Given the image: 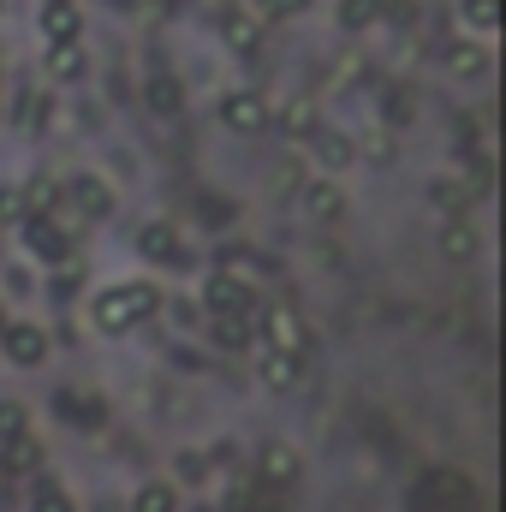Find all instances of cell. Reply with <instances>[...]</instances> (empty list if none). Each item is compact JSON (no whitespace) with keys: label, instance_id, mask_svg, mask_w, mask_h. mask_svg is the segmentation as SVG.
Returning <instances> with one entry per match:
<instances>
[{"label":"cell","instance_id":"6da1fadb","mask_svg":"<svg viewBox=\"0 0 506 512\" xmlns=\"http://www.w3.org/2000/svg\"><path fill=\"white\" fill-rule=\"evenodd\" d=\"M161 310V292L149 286V280H126V286H108L96 304H90V316H96V328L102 334H126L137 322H149Z\"/></svg>","mask_w":506,"mask_h":512},{"label":"cell","instance_id":"7a4b0ae2","mask_svg":"<svg viewBox=\"0 0 506 512\" xmlns=\"http://www.w3.org/2000/svg\"><path fill=\"white\" fill-rule=\"evenodd\" d=\"M262 340H268V352H286V358H304V352H310V328H304V316L286 310V304H274V310L262 316Z\"/></svg>","mask_w":506,"mask_h":512},{"label":"cell","instance_id":"3957f363","mask_svg":"<svg viewBox=\"0 0 506 512\" xmlns=\"http://www.w3.org/2000/svg\"><path fill=\"white\" fill-rule=\"evenodd\" d=\"M221 126L227 131H245V137H256V131L274 126V108L256 96V90H227L221 96Z\"/></svg>","mask_w":506,"mask_h":512},{"label":"cell","instance_id":"277c9868","mask_svg":"<svg viewBox=\"0 0 506 512\" xmlns=\"http://www.w3.org/2000/svg\"><path fill=\"white\" fill-rule=\"evenodd\" d=\"M203 304H209L215 316H251V310H256V292L245 286V280H233V274H209Z\"/></svg>","mask_w":506,"mask_h":512},{"label":"cell","instance_id":"5b68a950","mask_svg":"<svg viewBox=\"0 0 506 512\" xmlns=\"http://www.w3.org/2000/svg\"><path fill=\"white\" fill-rule=\"evenodd\" d=\"M137 256H149V262H161V268L191 262V256H185V239L173 233V221H149V227L137 233Z\"/></svg>","mask_w":506,"mask_h":512},{"label":"cell","instance_id":"8992f818","mask_svg":"<svg viewBox=\"0 0 506 512\" xmlns=\"http://www.w3.org/2000/svg\"><path fill=\"white\" fill-rule=\"evenodd\" d=\"M66 197H72V209H78L84 221H108V215H114V191H108L96 173H78V179L66 185Z\"/></svg>","mask_w":506,"mask_h":512},{"label":"cell","instance_id":"52a82bcc","mask_svg":"<svg viewBox=\"0 0 506 512\" xmlns=\"http://www.w3.org/2000/svg\"><path fill=\"white\" fill-rule=\"evenodd\" d=\"M0 346H6V358H12V364H24V370L48 358V334H42V328H30V322H6V328H0Z\"/></svg>","mask_w":506,"mask_h":512},{"label":"cell","instance_id":"ba28073f","mask_svg":"<svg viewBox=\"0 0 506 512\" xmlns=\"http://www.w3.org/2000/svg\"><path fill=\"white\" fill-rule=\"evenodd\" d=\"M298 483V453L292 447H262V489H292Z\"/></svg>","mask_w":506,"mask_h":512},{"label":"cell","instance_id":"9c48e42d","mask_svg":"<svg viewBox=\"0 0 506 512\" xmlns=\"http://www.w3.org/2000/svg\"><path fill=\"white\" fill-rule=\"evenodd\" d=\"M24 245H30L36 256H48V262H72L66 233H60V227H48V221H24Z\"/></svg>","mask_w":506,"mask_h":512},{"label":"cell","instance_id":"30bf717a","mask_svg":"<svg viewBox=\"0 0 506 512\" xmlns=\"http://www.w3.org/2000/svg\"><path fill=\"white\" fill-rule=\"evenodd\" d=\"M78 30H84V18H78V6H42V36H48L54 48H66V42H78Z\"/></svg>","mask_w":506,"mask_h":512},{"label":"cell","instance_id":"8fae6325","mask_svg":"<svg viewBox=\"0 0 506 512\" xmlns=\"http://www.w3.org/2000/svg\"><path fill=\"white\" fill-rule=\"evenodd\" d=\"M310 149H316V161H322V167H352V161H358V143H352V137H340V131H316V137H310Z\"/></svg>","mask_w":506,"mask_h":512},{"label":"cell","instance_id":"7c38bea8","mask_svg":"<svg viewBox=\"0 0 506 512\" xmlns=\"http://www.w3.org/2000/svg\"><path fill=\"white\" fill-rule=\"evenodd\" d=\"M42 465V447L30 441V435H18V441H6V453H0V477H30Z\"/></svg>","mask_w":506,"mask_h":512},{"label":"cell","instance_id":"4fadbf2b","mask_svg":"<svg viewBox=\"0 0 506 512\" xmlns=\"http://www.w3.org/2000/svg\"><path fill=\"white\" fill-rule=\"evenodd\" d=\"M221 30H227V42H233L239 54H251L256 42H262V18H256V12H227Z\"/></svg>","mask_w":506,"mask_h":512},{"label":"cell","instance_id":"5bb4252c","mask_svg":"<svg viewBox=\"0 0 506 512\" xmlns=\"http://www.w3.org/2000/svg\"><path fill=\"white\" fill-rule=\"evenodd\" d=\"M48 78H54V84H72V78H84V48H78V42H66V48H48Z\"/></svg>","mask_w":506,"mask_h":512},{"label":"cell","instance_id":"9a60e30c","mask_svg":"<svg viewBox=\"0 0 506 512\" xmlns=\"http://www.w3.org/2000/svg\"><path fill=\"white\" fill-rule=\"evenodd\" d=\"M54 399H60V417H66V423H84V429L102 423V405H96L90 393H72V387H66V393H54Z\"/></svg>","mask_w":506,"mask_h":512},{"label":"cell","instance_id":"2e32d148","mask_svg":"<svg viewBox=\"0 0 506 512\" xmlns=\"http://www.w3.org/2000/svg\"><path fill=\"white\" fill-rule=\"evenodd\" d=\"M280 126L292 131V137H304V143H310V137L322 131V120H316V102H310V96H298V102L280 114Z\"/></svg>","mask_w":506,"mask_h":512},{"label":"cell","instance_id":"e0dca14e","mask_svg":"<svg viewBox=\"0 0 506 512\" xmlns=\"http://www.w3.org/2000/svg\"><path fill=\"white\" fill-rule=\"evenodd\" d=\"M131 512H179V489H173V483H143L137 501H131Z\"/></svg>","mask_w":506,"mask_h":512},{"label":"cell","instance_id":"ac0fdd59","mask_svg":"<svg viewBox=\"0 0 506 512\" xmlns=\"http://www.w3.org/2000/svg\"><path fill=\"white\" fill-rule=\"evenodd\" d=\"M304 370V358H286V352H262V382L268 387H292Z\"/></svg>","mask_w":506,"mask_h":512},{"label":"cell","instance_id":"d6986e66","mask_svg":"<svg viewBox=\"0 0 506 512\" xmlns=\"http://www.w3.org/2000/svg\"><path fill=\"white\" fill-rule=\"evenodd\" d=\"M381 12H387V0H346L340 6V24L346 30H370V24H381Z\"/></svg>","mask_w":506,"mask_h":512},{"label":"cell","instance_id":"ffe728a7","mask_svg":"<svg viewBox=\"0 0 506 512\" xmlns=\"http://www.w3.org/2000/svg\"><path fill=\"white\" fill-rule=\"evenodd\" d=\"M304 209H310V215H322V221H334V215L346 209V197H340L334 185H310V191H304Z\"/></svg>","mask_w":506,"mask_h":512},{"label":"cell","instance_id":"44dd1931","mask_svg":"<svg viewBox=\"0 0 506 512\" xmlns=\"http://www.w3.org/2000/svg\"><path fill=\"white\" fill-rule=\"evenodd\" d=\"M215 346H227V352H239L245 340H251V328H245V316H215Z\"/></svg>","mask_w":506,"mask_h":512},{"label":"cell","instance_id":"7402d4cb","mask_svg":"<svg viewBox=\"0 0 506 512\" xmlns=\"http://www.w3.org/2000/svg\"><path fill=\"white\" fill-rule=\"evenodd\" d=\"M18 435H30V411L18 399H0V441H18Z\"/></svg>","mask_w":506,"mask_h":512},{"label":"cell","instance_id":"603a6c76","mask_svg":"<svg viewBox=\"0 0 506 512\" xmlns=\"http://www.w3.org/2000/svg\"><path fill=\"white\" fill-rule=\"evenodd\" d=\"M459 12H465L471 30H495L501 24V0H459Z\"/></svg>","mask_w":506,"mask_h":512},{"label":"cell","instance_id":"cb8c5ba5","mask_svg":"<svg viewBox=\"0 0 506 512\" xmlns=\"http://www.w3.org/2000/svg\"><path fill=\"white\" fill-rule=\"evenodd\" d=\"M483 66H489V60H483V48H459V42L447 48V72H459V78H477Z\"/></svg>","mask_w":506,"mask_h":512},{"label":"cell","instance_id":"d4e9b609","mask_svg":"<svg viewBox=\"0 0 506 512\" xmlns=\"http://www.w3.org/2000/svg\"><path fill=\"white\" fill-rule=\"evenodd\" d=\"M179 102H185V90H179L173 78H155V84H149V108H155V114H179Z\"/></svg>","mask_w":506,"mask_h":512},{"label":"cell","instance_id":"484cf974","mask_svg":"<svg viewBox=\"0 0 506 512\" xmlns=\"http://www.w3.org/2000/svg\"><path fill=\"white\" fill-rule=\"evenodd\" d=\"M12 120H18L24 131L42 126V120H48V102H42V96H30V90H18V102H12Z\"/></svg>","mask_w":506,"mask_h":512},{"label":"cell","instance_id":"4316f807","mask_svg":"<svg viewBox=\"0 0 506 512\" xmlns=\"http://www.w3.org/2000/svg\"><path fill=\"white\" fill-rule=\"evenodd\" d=\"M30 512H72V501H66L60 483H36L30 489Z\"/></svg>","mask_w":506,"mask_h":512},{"label":"cell","instance_id":"83f0119b","mask_svg":"<svg viewBox=\"0 0 506 512\" xmlns=\"http://www.w3.org/2000/svg\"><path fill=\"white\" fill-rule=\"evenodd\" d=\"M304 6H310V0H256V18H262V24H268V18H298Z\"/></svg>","mask_w":506,"mask_h":512},{"label":"cell","instance_id":"f1b7e54d","mask_svg":"<svg viewBox=\"0 0 506 512\" xmlns=\"http://www.w3.org/2000/svg\"><path fill=\"white\" fill-rule=\"evenodd\" d=\"M441 251H447V256H471V251H477V239H471L465 227H447V233H441Z\"/></svg>","mask_w":506,"mask_h":512},{"label":"cell","instance_id":"f546056e","mask_svg":"<svg viewBox=\"0 0 506 512\" xmlns=\"http://www.w3.org/2000/svg\"><path fill=\"white\" fill-rule=\"evenodd\" d=\"M0 221H24V203H18V185H0Z\"/></svg>","mask_w":506,"mask_h":512},{"label":"cell","instance_id":"4dcf8cb0","mask_svg":"<svg viewBox=\"0 0 506 512\" xmlns=\"http://www.w3.org/2000/svg\"><path fill=\"white\" fill-rule=\"evenodd\" d=\"M251 501H256V489H251V483H233V495H227V507H233V512H251Z\"/></svg>","mask_w":506,"mask_h":512},{"label":"cell","instance_id":"1f68e13d","mask_svg":"<svg viewBox=\"0 0 506 512\" xmlns=\"http://www.w3.org/2000/svg\"><path fill=\"white\" fill-rule=\"evenodd\" d=\"M42 6H78V0H42Z\"/></svg>","mask_w":506,"mask_h":512},{"label":"cell","instance_id":"d6a6232c","mask_svg":"<svg viewBox=\"0 0 506 512\" xmlns=\"http://www.w3.org/2000/svg\"><path fill=\"white\" fill-rule=\"evenodd\" d=\"M0 328H6V310H0Z\"/></svg>","mask_w":506,"mask_h":512},{"label":"cell","instance_id":"836d02e7","mask_svg":"<svg viewBox=\"0 0 506 512\" xmlns=\"http://www.w3.org/2000/svg\"><path fill=\"white\" fill-rule=\"evenodd\" d=\"M340 512H358V507H340Z\"/></svg>","mask_w":506,"mask_h":512}]
</instances>
